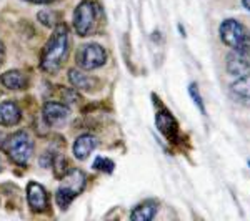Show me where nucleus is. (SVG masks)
Instances as JSON below:
<instances>
[{
  "label": "nucleus",
  "mask_w": 250,
  "mask_h": 221,
  "mask_svg": "<svg viewBox=\"0 0 250 221\" xmlns=\"http://www.w3.org/2000/svg\"><path fill=\"white\" fill-rule=\"evenodd\" d=\"M68 57V29L65 25H59L54 30V35L43 48L40 67L47 74H55L63 65Z\"/></svg>",
  "instance_id": "f257e3e1"
},
{
  "label": "nucleus",
  "mask_w": 250,
  "mask_h": 221,
  "mask_svg": "<svg viewBox=\"0 0 250 221\" xmlns=\"http://www.w3.org/2000/svg\"><path fill=\"white\" fill-rule=\"evenodd\" d=\"M220 40L230 50L250 57V30L235 18H225L219 27Z\"/></svg>",
  "instance_id": "f03ea898"
},
{
  "label": "nucleus",
  "mask_w": 250,
  "mask_h": 221,
  "mask_svg": "<svg viewBox=\"0 0 250 221\" xmlns=\"http://www.w3.org/2000/svg\"><path fill=\"white\" fill-rule=\"evenodd\" d=\"M2 147L12 162L20 165V166H25L34 155V142L25 131H17V133L10 135L2 143Z\"/></svg>",
  "instance_id": "7ed1b4c3"
},
{
  "label": "nucleus",
  "mask_w": 250,
  "mask_h": 221,
  "mask_svg": "<svg viewBox=\"0 0 250 221\" xmlns=\"http://www.w3.org/2000/svg\"><path fill=\"white\" fill-rule=\"evenodd\" d=\"M87 183L85 173L80 170H72L70 173L65 176V180L59 186L57 193H55V202H57L59 208L65 210V208L74 202L75 198L83 191Z\"/></svg>",
  "instance_id": "20e7f679"
},
{
  "label": "nucleus",
  "mask_w": 250,
  "mask_h": 221,
  "mask_svg": "<svg viewBox=\"0 0 250 221\" xmlns=\"http://www.w3.org/2000/svg\"><path fill=\"white\" fill-rule=\"evenodd\" d=\"M97 7L92 0H83L74 12V29L80 37H88L94 32Z\"/></svg>",
  "instance_id": "39448f33"
},
{
  "label": "nucleus",
  "mask_w": 250,
  "mask_h": 221,
  "mask_svg": "<svg viewBox=\"0 0 250 221\" xmlns=\"http://www.w3.org/2000/svg\"><path fill=\"white\" fill-rule=\"evenodd\" d=\"M79 67L83 70H95L105 65L107 62V52L105 48L99 43H87L79 50L77 54Z\"/></svg>",
  "instance_id": "423d86ee"
},
{
  "label": "nucleus",
  "mask_w": 250,
  "mask_h": 221,
  "mask_svg": "<svg viewBox=\"0 0 250 221\" xmlns=\"http://www.w3.org/2000/svg\"><path fill=\"white\" fill-rule=\"evenodd\" d=\"M70 118V108L59 102H47L43 107V120L48 127H60Z\"/></svg>",
  "instance_id": "0eeeda50"
},
{
  "label": "nucleus",
  "mask_w": 250,
  "mask_h": 221,
  "mask_svg": "<svg viewBox=\"0 0 250 221\" xmlns=\"http://www.w3.org/2000/svg\"><path fill=\"white\" fill-rule=\"evenodd\" d=\"M27 200H29V204L34 211H43L48 206V195L45 188L35 182L27 184Z\"/></svg>",
  "instance_id": "6e6552de"
},
{
  "label": "nucleus",
  "mask_w": 250,
  "mask_h": 221,
  "mask_svg": "<svg viewBox=\"0 0 250 221\" xmlns=\"http://www.w3.org/2000/svg\"><path fill=\"white\" fill-rule=\"evenodd\" d=\"M227 72L233 77H242V75L250 72V57L249 55L239 54V52H230L227 55Z\"/></svg>",
  "instance_id": "1a4fd4ad"
},
{
  "label": "nucleus",
  "mask_w": 250,
  "mask_h": 221,
  "mask_svg": "<svg viewBox=\"0 0 250 221\" xmlns=\"http://www.w3.org/2000/svg\"><path fill=\"white\" fill-rule=\"evenodd\" d=\"M22 118L20 108L14 102H2L0 103V125L2 127H14Z\"/></svg>",
  "instance_id": "9d476101"
},
{
  "label": "nucleus",
  "mask_w": 250,
  "mask_h": 221,
  "mask_svg": "<svg viewBox=\"0 0 250 221\" xmlns=\"http://www.w3.org/2000/svg\"><path fill=\"white\" fill-rule=\"evenodd\" d=\"M157 211H159V203H157L155 200H147V202L137 204L134 210H132L130 218L137 221H150V220H154Z\"/></svg>",
  "instance_id": "9b49d317"
},
{
  "label": "nucleus",
  "mask_w": 250,
  "mask_h": 221,
  "mask_svg": "<svg viewBox=\"0 0 250 221\" xmlns=\"http://www.w3.org/2000/svg\"><path fill=\"white\" fill-rule=\"evenodd\" d=\"M97 147V140L94 135H80L74 143V155L79 160H85L88 158V155L95 150Z\"/></svg>",
  "instance_id": "f8f14e48"
},
{
  "label": "nucleus",
  "mask_w": 250,
  "mask_h": 221,
  "mask_svg": "<svg viewBox=\"0 0 250 221\" xmlns=\"http://www.w3.org/2000/svg\"><path fill=\"white\" fill-rule=\"evenodd\" d=\"M0 83L9 90H23L27 87V77L19 70H10L0 77Z\"/></svg>",
  "instance_id": "ddd939ff"
},
{
  "label": "nucleus",
  "mask_w": 250,
  "mask_h": 221,
  "mask_svg": "<svg viewBox=\"0 0 250 221\" xmlns=\"http://www.w3.org/2000/svg\"><path fill=\"white\" fill-rule=\"evenodd\" d=\"M157 127H159V130L162 131L167 138H173V136H175L177 123L167 110L159 111V115H157Z\"/></svg>",
  "instance_id": "4468645a"
},
{
  "label": "nucleus",
  "mask_w": 250,
  "mask_h": 221,
  "mask_svg": "<svg viewBox=\"0 0 250 221\" xmlns=\"http://www.w3.org/2000/svg\"><path fill=\"white\" fill-rule=\"evenodd\" d=\"M232 93L242 100H250V72L232 83Z\"/></svg>",
  "instance_id": "2eb2a0df"
},
{
  "label": "nucleus",
  "mask_w": 250,
  "mask_h": 221,
  "mask_svg": "<svg viewBox=\"0 0 250 221\" xmlns=\"http://www.w3.org/2000/svg\"><path fill=\"white\" fill-rule=\"evenodd\" d=\"M68 80L72 82V85L80 88V90H90L94 87V80L88 78L85 74H82L79 68H72L68 72Z\"/></svg>",
  "instance_id": "dca6fc26"
},
{
  "label": "nucleus",
  "mask_w": 250,
  "mask_h": 221,
  "mask_svg": "<svg viewBox=\"0 0 250 221\" xmlns=\"http://www.w3.org/2000/svg\"><path fill=\"white\" fill-rule=\"evenodd\" d=\"M188 95H190V98L193 100V103H195V107L200 110V113H202L204 116L207 115V110H205V105H204L202 95H200L199 87H197V83H195V82L188 85Z\"/></svg>",
  "instance_id": "f3484780"
},
{
  "label": "nucleus",
  "mask_w": 250,
  "mask_h": 221,
  "mask_svg": "<svg viewBox=\"0 0 250 221\" xmlns=\"http://www.w3.org/2000/svg\"><path fill=\"white\" fill-rule=\"evenodd\" d=\"M92 168H95V170H99V171H104V173H112L115 165L112 160L105 158V156H97L94 160V163H92Z\"/></svg>",
  "instance_id": "a211bd4d"
},
{
  "label": "nucleus",
  "mask_w": 250,
  "mask_h": 221,
  "mask_svg": "<svg viewBox=\"0 0 250 221\" xmlns=\"http://www.w3.org/2000/svg\"><path fill=\"white\" fill-rule=\"evenodd\" d=\"M29 2H34V3H50L54 0H29Z\"/></svg>",
  "instance_id": "6ab92c4d"
},
{
  "label": "nucleus",
  "mask_w": 250,
  "mask_h": 221,
  "mask_svg": "<svg viewBox=\"0 0 250 221\" xmlns=\"http://www.w3.org/2000/svg\"><path fill=\"white\" fill-rule=\"evenodd\" d=\"M2 60H3V43L0 40V63H2Z\"/></svg>",
  "instance_id": "aec40b11"
},
{
  "label": "nucleus",
  "mask_w": 250,
  "mask_h": 221,
  "mask_svg": "<svg viewBox=\"0 0 250 221\" xmlns=\"http://www.w3.org/2000/svg\"><path fill=\"white\" fill-rule=\"evenodd\" d=\"M242 5L250 12V0H242Z\"/></svg>",
  "instance_id": "412c9836"
},
{
  "label": "nucleus",
  "mask_w": 250,
  "mask_h": 221,
  "mask_svg": "<svg viewBox=\"0 0 250 221\" xmlns=\"http://www.w3.org/2000/svg\"><path fill=\"white\" fill-rule=\"evenodd\" d=\"M2 140H3V135H2V133H0V145H2V143H3V142H2Z\"/></svg>",
  "instance_id": "4be33fe9"
},
{
  "label": "nucleus",
  "mask_w": 250,
  "mask_h": 221,
  "mask_svg": "<svg viewBox=\"0 0 250 221\" xmlns=\"http://www.w3.org/2000/svg\"><path fill=\"white\" fill-rule=\"evenodd\" d=\"M0 170H2V162H0Z\"/></svg>",
  "instance_id": "5701e85b"
},
{
  "label": "nucleus",
  "mask_w": 250,
  "mask_h": 221,
  "mask_svg": "<svg viewBox=\"0 0 250 221\" xmlns=\"http://www.w3.org/2000/svg\"><path fill=\"white\" fill-rule=\"evenodd\" d=\"M249 166H250V160H249Z\"/></svg>",
  "instance_id": "b1692460"
}]
</instances>
